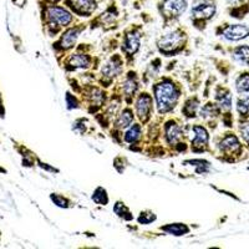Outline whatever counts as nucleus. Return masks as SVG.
Returning <instances> with one entry per match:
<instances>
[{
  "instance_id": "obj_1",
  "label": "nucleus",
  "mask_w": 249,
  "mask_h": 249,
  "mask_svg": "<svg viewBox=\"0 0 249 249\" xmlns=\"http://www.w3.org/2000/svg\"><path fill=\"white\" fill-rule=\"evenodd\" d=\"M155 97L160 112H167L177 104L178 91L173 84L163 81L155 86Z\"/></svg>"
},
{
  "instance_id": "obj_2",
  "label": "nucleus",
  "mask_w": 249,
  "mask_h": 249,
  "mask_svg": "<svg viewBox=\"0 0 249 249\" xmlns=\"http://www.w3.org/2000/svg\"><path fill=\"white\" fill-rule=\"evenodd\" d=\"M217 13L215 0H196L191 8V15L195 21H207L211 20Z\"/></svg>"
},
{
  "instance_id": "obj_3",
  "label": "nucleus",
  "mask_w": 249,
  "mask_h": 249,
  "mask_svg": "<svg viewBox=\"0 0 249 249\" xmlns=\"http://www.w3.org/2000/svg\"><path fill=\"white\" fill-rule=\"evenodd\" d=\"M45 17L51 26H68L72 21V14L68 9L57 5L46 6Z\"/></svg>"
},
{
  "instance_id": "obj_4",
  "label": "nucleus",
  "mask_w": 249,
  "mask_h": 249,
  "mask_svg": "<svg viewBox=\"0 0 249 249\" xmlns=\"http://www.w3.org/2000/svg\"><path fill=\"white\" fill-rule=\"evenodd\" d=\"M187 0H162L160 12L164 20H173L181 17L187 10Z\"/></svg>"
},
{
  "instance_id": "obj_5",
  "label": "nucleus",
  "mask_w": 249,
  "mask_h": 249,
  "mask_svg": "<svg viewBox=\"0 0 249 249\" xmlns=\"http://www.w3.org/2000/svg\"><path fill=\"white\" fill-rule=\"evenodd\" d=\"M183 41V34L179 30L171 31L164 36H162L159 41V48L161 53L164 54H172L177 49L181 46V43Z\"/></svg>"
},
{
  "instance_id": "obj_6",
  "label": "nucleus",
  "mask_w": 249,
  "mask_h": 249,
  "mask_svg": "<svg viewBox=\"0 0 249 249\" xmlns=\"http://www.w3.org/2000/svg\"><path fill=\"white\" fill-rule=\"evenodd\" d=\"M222 35L228 41H239L249 36V25L247 24H228L222 29Z\"/></svg>"
},
{
  "instance_id": "obj_7",
  "label": "nucleus",
  "mask_w": 249,
  "mask_h": 249,
  "mask_svg": "<svg viewBox=\"0 0 249 249\" xmlns=\"http://www.w3.org/2000/svg\"><path fill=\"white\" fill-rule=\"evenodd\" d=\"M65 3L72 12L81 17H90L97 6L96 0H66Z\"/></svg>"
},
{
  "instance_id": "obj_8",
  "label": "nucleus",
  "mask_w": 249,
  "mask_h": 249,
  "mask_svg": "<svg viewBox=\"0 0 249 249\" xmlns=\"http://www.w3.org/2000/svg\"><path fill=\"white\" fill-rule=\"evenodd\" d=\"M227 9L230 17L243 19L249 14V0H227Z\"/></svg>"
},
{
  "instance_id": "obj_9",
  "label": "nucleus",
  "mask_w": 249,
  "mask_h": 249,
  "mask_svg": "<svg viewBox=\"0 0 249 249\" xmlns=\"http://www.w3.org/2000/svg\"><path fill=\"white\" fill-rule=\"evenodd\" d=\"M219 150L223 151L224 153H238L242 151V144L237 136H234L233 133H228L219 142Z\"/></svg>"
},
{
  "instance_id": "obj_10",
  "label": "nucleus",
  "mask_w": 249,
  "mask_h": 249,
  "mask_svg": "<svg viewBox=\"0 0 249 249\" xmlns=\"http://www.w3.org/2000/svg\"><path fill=\"white\" fill-rule=\"evenodd\" d=\"M136 110L137 115L142 121H146L150 117L151 110H152V99H151L150 95L142 93L136 102Z\"/></svg>"
},
{
  "instance_id": "obj_11",
  "label": "nucleus",
  "mask_w": 249,
  "mask_h": 249,
  "mask_svg": "<svg viewBox=\"0 0 249 249\" xmlns=\"http://www.w3.org/2000/svg\"><path fill=\"white\" fill-rule=\"evenodd\" d=\"M121 70H122V66H121V62H120V60L119 59H111V60H108L105 65H104V68L101 69V74L104 75L105 77L111 79V77L119 75L120 72H121Z\"/></svg>"
},
{
  "instance_id": "obj_12",
  "label": "nucleus",
  "mask_w": 249,
  "mask_h": 249,
  "mask_svg": "<svg viewBox=\"0 0 249 249\" xmlns=\"http://www.w3.org/2000/svg\"><path fill=\"white\" fill-rule=\"evenodd\" d=\"M80 34V29L79 28H72L69 29L68 31H65L62 34L61 40H60V44H61L62 49H70L74 46V44L76 43L77 37H79Z\"/></svg>"
},
{
  "instance_id": "obj_13",
  "label": "nucleus",
  "mask_w": 249,
  "mask_h": 249,
  "mask_svg": "<svg viewBox=\"0 0 249 249\" xmlns=\"http://www.w3.org/2000/svg\"><path fill=\"white\" fill-rule=\"evenodd\" d=\"M232 56L235 62L241 64L243 66H249V46L241 45L233 50Z\"/></svg>"
},
{
  "instance_id": "obj_14",
  "label": "nucleus",
  "mask_w": 249,
  "mask_h": 249,
  "mask_svg": "<svg viewBox=\"0 0 249 249\" xmlns=\"http://www.w3.org/2000/svg\"><path fill=\"white\" fill-rule=\"evenodd\" d=\"M193 133H195V139H193V146L195 147H197V146H206L207 143H208V139H210V136H208V132H207V130L204 127H202V126H193Z\"/></svg>"
},
{
  "instance_id": "obj_15",
  "label": "nucleus",
  "mask_w": 249,
  "mask_h": 249,
  "mask_svg": "<svg viewBox=\"0 0 249 249\" xmlns=\"http://www.w3.org/2000/svg\"><path fill=\"white\" fill-rule=\"evenodd\" d=\"M122 49L128 54H135L140 48V36L137 34H128L124 37Z\"/></svg>"
},
{
  "instance_id": "obj_16",
  "label": "nucleus",
  "mask_w": 249,
  "mask_h": 249,
  "mask_svg": "<svg viewBox=\"0 0 249 249\" xmlns=\"http://www.w3.org/2000/svg\"><path fill=\"white\" fill-rule=\"evenodd\" d=\"M181 127L178 124H168V126H166V139L170 143H176L181 139Z\"/></svg>"
},
{
  "instance_id": "obj_17",
  "label": "nucleus",
  "mask_w": 249,
  "mask_h": 249,
  "mask_svg": "<svg viewBox=\"0 0 249 249\" xmlns=\"http://www.w3.org/2000/svg\"><path fill=\"white\" fill-rule=\"evenodd\" d=\"M89 64H90V59H89L86 55L75 54V55H72L70 59V65L72 69L88 68Z\"/></svg>"
},
{
  "instance_id": "obj_18",
  "label": "nucleus",
  "mask_w": 249,
  "mask_h": 249,
  "mask_svg": "<svg viewBox=\"0 0 249 249\" xmlns=\"http://www.w3.org/2000/svg\"><path fill=\"white\" fill-rule=\"evenodd\" d=\"M133 121V113L131 110H124V112L119 116L116 121V127L117 128H126L131 124V122Z\"/></svg>"
},
{
  "instance_id": "obj_19",
  "label": "nucleus",
  "mask_w": 249,
  "mask_h": 249,
  "mask_svg": "<svg viewBox=\"0 0 249 249\" xmlns=\"http://www.w3.org/2000/svg\"><path fill=\"white\" fill-rule=\"evenodd\" d=\"M218 104H219V107L224 111H230L232 108V95H231L230 91H223L222 95H218L217 96Z\"/></svg>"
},
{
  "instance_id": "obj_20",
  "label": "nucleus",
  "mask_w": 249,
  "mask_h": 249,
  "mask_svg": "<svg viewBox=\"0 0 249 249\" xmlns=\"http://www.w3.org/2000/svg\"><path fill=\"white\" fill-rule=\"evenodd\" d=\"M237 111L242 119H247L249 115V96H241L237 101Z\"/></svg>"
},
{
  "instance_id": "obj_21",
  "label": "nucleus",
  "mask_w": 249,
  "mask_h": 249,
  "mask_svg": "<svg viewBox=\"0 0 249 249\" xmlns=\"http://www.w3.org/2000/svg\"><path fill=\"white\" fill-rule=\"evenodd\" d=\"M162 231H164V232H167L173 235H183L186 234V233H188V231L190 230H188V227H186L184 224L175 223V224H170V226L167 227H163Z\"/></svg>"
},
{
  "instance_id": "obj_22",
  "label": "nucleus",
  "mask_w": 249,
  "mask_h": 249,
  "mask_svg": "<svg viewBox=\"0 0 249 249\" xmlns=\"http://www.w3.org/2000/svg\"><path fill=\"white\" fill-rule=\"evenodd\" d=\"M235 88L239 93H248L249 92V72L241 74L235 81Z\"/></svg>"
},
{
  "instance_id": "obj_23",
  "label": "nucleus",
  "mask_w": 249,
  "mask_h": 249,
  "mask_svg": "<svg viewBox=\"0 0 249 249\" xmlns=\"http://www.w3.org/2000/svg\"><path fill=\"white\" fill-rule=\"evenodd\" d=\"M140 136H141V126H140V124H135V126H132V127L126 132L124 140L127 142H130V143H133V142H136L137 140L140 139Z\"/></svg>"
},
{
  "instance_id": "obj_24",
  "label": "nucleus",
  "mask_w": 249,
  "mask_h": 249,
  "mask_svg": "<svg viewBox=\"0 0 249 249\" xmlns=\"http://www.w3.org/2000/svg\"><path fill=\"white\" fill-rule=\"evenodd\" d=\"M92 201L97 204H104V206H106L108 202V197L107 195H106V191L104 190V188H101V187L97 188L92 195Z\"/></svg>"
},
{
  "instance_id": "obj_25",
  "label": "nucleus",
  "mask_w": 249,
  "mask_h": 249,
  "mask_svg": "<svg viewBox=\"0 0 249 249\" xmlns=\"http://www.w3.org/2000/svg\"><path fill=\"white\" fill-rule=\"evenodd\" d=\"M136 89H137V82L135 81L132 77H130V79H127L126 81H124V92L127 93V95H131V93L135 92V91H136Z\"/></svg>"
},
{
  "instance_id": "obj_26",
  "label": "nucleus",
  "mask_w": 249,
  "mask_h": 249,
  "mask_svg": "<svg viewBox=\"0 0 249 249\" xmlns=\"http://www.w3.org/2000/svg\"><path fill=\"white\" fill-rule=\"evenodd\" d=\"M156 219V215L153 213L147 212V213H141L139 218V222L142 224H150L151 222H153Z\"/></svg>"
},
{
  "instance_id": "obj_27",
  "label": "nucleus",
  "mask_w": 249,
  "mask_h": 249,
  "mask_svg": "<svg viewBox=\"0 0 249 249\" xmlns=\"http://www.w3.org/2000/svg\"><path fill=\"white\" fill-rule=\"evenodd\" d=\"M239 130H241V135H242V137H243V140L247 142V144L249 146V120L248 121H244L243 124H241Z\"/></svg>"
},
{
  "instance_id": "obj_28",
  "label": "nucleus",
  "mask_w": 249,
  "mask_h": 249,
  "mask_svg": "<svg viewBox=\"0 0 249 249\" xmlns=\"http://www.w3.org/2000/svg\"><path fill=\"white\" fill-rule=\"evenodd\" d=\"M51 201L54 202V203L56 204V206L65 207V208H66V207H68V204H69L68 199L64 198L62 196H59V195H51Z\"/></svg>"
},
{
  "instance_id": "obj_29",
  "label": "nucleus",
  "mask_w": 249,
  "mask_h": 249,
  "mask_svg": "<svg viewBox=\"0 0 249 249\" xmlns=\"http://www.w3.org/2000/svg\"><path fill=\"white\" fill-rule=\"evenodd\" d=\"M46 1L50 4H54V3H57V1H60V0H46Z\"/></svg>"
}]
</instances>
